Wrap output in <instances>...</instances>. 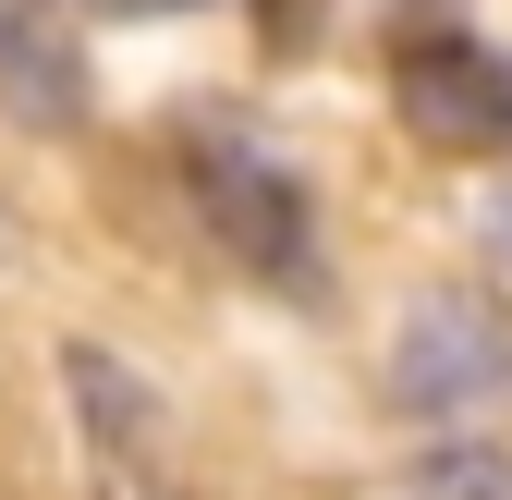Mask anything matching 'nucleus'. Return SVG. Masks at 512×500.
<instances>
[{
    "label": "nucleus",
    "instance_id": "6e6552de",
    "mask_svg": "<svg viewBox=\"0 0 512 500\" xmlns=\"http://www.w3.org/2000/svg\"><path fill=\"white\" fill-rule=\"evenodd\" d=\"M500 257H512V196H500Z\"/></svg>",
    "mask_w": 512,
    "mask_h": 500
},
{
    "label": "nucleus",
    "instance_id": "39448f33",
    "mask_svg": "<svg viewBox=\"0 0 512 500\" xmlns=\"http://www.w3.org/2000/svg\"><path fill=\"white\" fill-rule=\"evenodd\" d=\"M378 500H512V452H488V440H439V452H415Z\"/></svg>",
    "mask_w": 512,
    "mask_h": 500
},
{
    "label": "nucleus",
    "instance_id": "f03ea898",
    "mask_svg": "<svg viewBox=\"0 0 512 500\" xmlns=\"http://www.w3.org/2000/svg\"><path fill=\"white\" fill-rule=\"evenodd\" d=\"M183 196H196V220L220 232L232 269H256L269 293H317V196H305V171H281L244 135H183Z\"/></svg>",
    "mask_w": 512,
    "mask_h": 500
},
{
    "label": "nucleus",
    "instance_id": "7ed1b4c3",
    "mask_svg": "<svg viewBox=\"0 0 512 500\" xmlns=\"http://www.w3.org/2000/svg\"><path fill=\"white\" fill-rule=\"evenodd\" d=\"M391 110L415 147L488 159V147H512V61L452 13H415V25H391Z\"/></svg>",
    "mask_w": 512,
    "mask_h": 500
},
{
    "label": "nucleus",
    "instance_id": "0eeeda50",
    "mask_svg": "<svg viewBox=\"0 0 512 500\" xmlns=\"http://www.w3.org/2000/svg\"><path fill=\"white\" fill-rule=\"evenodd\" d=\"M110 13H196V0H110Z\"/></svg>",
    "mask_w": 512,
    "mask_h": 500
},
{
    "label": "nucleus",
    "instance_id": "423d86ee",
    "mask_svg": "<svg viewBox=\"0 0 512 500\" xmlns=\"http://www.w3.org/2000/svg\"><path fill=\"white\" fill-rule=\"evenodd\" d=\"M317 13H330V0H256V25H269V49H293V37H317Z\"/></svg>",
    "mask_w": 512,
    "mask_h": 500
},
{
    "label": "nucleus",
    "instance_id": "20e7f679",
    "mask_svg": "<svg viewBox=\"0 0 512 500\" xmlns=\"http://www.w3.org/2000/svg\"><path fill=\"white\" fill-rule=\"evenodd\" d=\"M0 110L25 135H74L86 122V37L61 25V0H0Z\"/></svg>",
    "mask_w": 512,
    "mask_h": 500
},
{
    "label": "nucleus",
    "instance_id": "f257e3e1",
    "mask_svg": "<svg viewBox=\"0 0 512 500\" xmlns=\"http://www.w3.org/2000/svg\"><path fill=\"white\" fill-rule=\"evenodd\" d=\"M391 403L415 427H452V440H476V427L512 415V318H500V293L439 281L415 305L391 330Z\"/></svg>",
    "mask_w": 512,
    "mask_h": 500
}]
</instances>
